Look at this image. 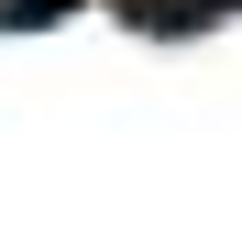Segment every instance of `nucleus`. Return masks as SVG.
<instances>
[{"label":"nucleus","instance_id":"f257e3e1","mask_svg":"<svg viewBox=\"0 0 242 252\" xmlns=\"http://www.w3.org/2000/svg\"><path fill=\"white\" fill-rule=\"evenodd\" d=\"M110 11L132 22V33H165V44H176V33H209V22H231L242 0H110Z\"/></svg>","mask_w":242,"mask_h":252},{"label":"nucleus","instance_id":"f03ea898","mask_svg":"<svg viewBox=\"0 0 242 252\" xmlns=\"http://www.w3.org/2000/svg\"><path fill=\"white\" fill-rule=\"evenodd\" d=\"M66 11H88V0H0V33H55Z\"/></svg>","mask_w":242,"mask_h":252}]
</instances>
